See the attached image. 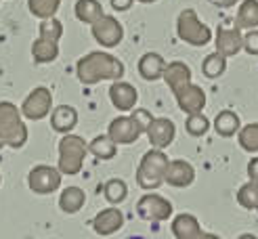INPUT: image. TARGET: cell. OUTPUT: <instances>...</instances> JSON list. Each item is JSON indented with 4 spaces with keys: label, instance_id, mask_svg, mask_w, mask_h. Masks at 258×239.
<instances>
[{
    "label": "cell",
    "instance_id": "cell-1",
    "mask_svg": "<svg viewBox=\"0 0 258 239\" xmlns=\"http://www.w3.org/2000/svg\"><path fill=\"white\" fill-rule=\"evenodd\" d=\"M76 75L86 86H93L101 80L118 82L124 75V63L103 50H93L76 63Z\"/></svg>",
    "mask_w": 258,
    "mask_h": 239
},
{
    "label": "cell",
    "instance_id": "cell-2",
    "mask_svg": "<svg viewBox=\"0 0 258 239\" xmlns=\"http://www.w3.org/2000/svg\"><path fill=\"white\" fill-rule=\"evenodd\" d=\"M38 32L40 34H38L36 42L32 44V57L38 65H42V63H50L59 57V40L63 36V25L55 17L42 19Z\"/></svg>",
    "mask_w": 258,
    "mask_h": 239
},
{
    "label": "cell",
    "instance_id": "cell-3",
    "mask_svg": "<svg viewBox=\"0 0 258 239\" xmlns=\"http://www.w3.org/2000/svg\"><path fill=\"white\" fill-rule=\"evenodd\" d=\"M168 155L160 149H151L143 155L139 164V170H137V185L147 189H158L166 183V170H168Z\"/></svg>",
    "mask_w": 258,
    "mask_h": 239
},
{
    "label": "cell",
    "instance_id": "cell-4",
    "mask_svg": "<svg viewBox=\"0 0 258 239\" xmlns=\"http://www.w3.org/2000/svg\"><path fill=\"white\" fill-rule=\"evenodd\" d=\"M0 136L11 149H21L28 143V128L21 120V111L11 101H0Z\"/></svg>",
    "mask_w": 258,
    "mask_h": 239
},
{
    "label": "cell",
    "instance_id": "cell-5",
    "mask_svg": "<svg viewBox=\"0 0 258 239\" xmlns=\"http://www.w3.org/2000/svg\"><path fill=\"white\" fill-rule=\"evenodd\" d=\"M88 153V145L78 134H66L59 141V170L61 174H78L82 170L84 157Z\"/></svg>",
    "mask_w": 258,
    "mask_h": 239
},
{
    "label": "cell",
    "instance_id": "cell-6",
    "mask_svg": "<svg viewBox=\"0 0 258 239\" xmlns=\"http://www.w3.org/2000/svg\"><path fill=\"white\" fill-rule=\"evenodd\" d=\"M176 34L183 42L191 46H206L212 40V32L206 23L200 21L198 13L193 9L180 11V15L176 19Z\"/></svg>",
    "mask_w": 258,
    "mask_h": 239
},
{
    "label": "cell",
    "instance_id": "cell-7",
    "mask_svg": "<svg viewBox=\"0 0 258 239\" xmlns=\"http://www.w3.org/2000/svg\"><path fill=\"white\" fill-rule=\"evenodd\" d=\"M137 214L143 220H168L172 216V204L158 193H147L139 199Z\"/></svg>",
    "mask_w": 258,
    "mask_h": 239
},
{
    "label": "cell",
    "instance_id": "cell-8",
    "mask_svg": "<svg viewBox=\"0 0 258 239\" xmlns=\"http://www.w3.org/2000/svg\"><path fill=\"white\" fill-rule=\"evenodd\" d=\"M61 185V170L50 166H36L28 174V187L38 195H48Z\"/></svg>",
    "mask_w": 258,
    "mask_h": 239
},
{
    "label": "cell",
    "instance_id": "cell-9",
    "mask_svg": "<svg viewBox=\"0 0 258 239\" xmlns=\"http://www.w3.org/2000/svg\"><path fill=\"white\" fill-rule=\"evenodd\" d=\"M93 38L105 48H113L122 42L124 38V28L122 23L111 17V15H103L99 21L93 23Z\"/></svg>",
    "mask_w": 258,
    "mask_h": 239
},
{
    "label": "cell",
    "instance_id": "cell-10",
    "mask_svg": "<svg viewBox=\"0 0 258 239\" xmlns=\"http://www.w3.org/2000/svg\"><path fill=\"white\" fill-rule=\"evenodd\" d=\"M50 103H53V95L46 86H38L25 97L23 105H21V113L30 120H42L50 113Z\"/></svg>",
    "mask_w": 258,
    "mask_h": 239
},
{
    "label": "cell",
    "instance_id": "cell-11",
    "mask_svg": "<svg viewBox=\"0 0 258 239\" xmlns=\"http://www.w3.org/2000/svg\"><path fill=\"white\" fill-rule=\"evenodd\" d=\"M174 97H176V103H178V109L185 111L187 116H193V113H202L204 107H206V93L202 91L200 86L196 84H185L172 91Z\"/></svg>",
    "mask_w": 258,
    "mask_h": 239
},
{
    "label": "cell",
    "instance_id": "cell-12",
    "mask_svg": "<svg viewBox=\"0 0 258 239\" xmlns=\"http://www.w3.org/2000/svg\"><path fill=\"white\" fill-rule=\"evenodd\" d=\"M141 132L143 130H141V126L137 124V120L133 116L115 118L107 128V134L115 141V145H131L141 136Z\"/></svg>",
    "mask_w": 258,
    "mask_h": 239
},
{
    "label": "cell",
    "instance_id": "cell-13",
    "mask_svg": "<svg viewBox=\"0 0 258 239\" xmlns=\"http://www.w3.org/2000/svg\"><path fill=\"white\" fill-rule=\"evenodd\" d=\"M147 136L153 149H166L176 136V126L168 118H153L147 128Z\"/></svg>",
    "mask_w": 258,
    "mask_h": 239
},
{
    "label": "cell",
    "instance_id": "cell-14",
    "mask_svg": "<svg viewBox=\"0 0 258 239\" xmlns=\"http://www.w3.org/2000/svg\"><path fill=\"white\" fill-rule=\"evenodd\" d=\"M216 53L223 57H235L239 50H243V36L237 28H218L216 32Z\"/></svg>",
    "mask_w": 258,
    "mask_h": 239
},
{
    "label": "cell",
    "instance_id": "cell-15",
    "mask_svg": "<svg viewBox=\"0 0 258 239\" xmlns=\"http://www.w3.org/2000/svg\"><path fill=\"white\" fill-rule=\"evenodd\" d=\"M124 226V214L118 208H107V210H101L97 216L93 218V229L97 235L101 237H107L113 235L115 231H120Z\"/></svg>",
    "mask_w": 258,
    "mask_h": 239
},
{
    "label": "cell",
    "instance_id": "cell-16",
    "mask_svg": "<svg viewBox=\"0 0 258 239\" xmlns=\"http://www.w3.org/2000/svg\"><path fill=\"white\" fill-rule=\"evenodd\" d=\"M196 181V168L185 160H172L166 170V183L170 187H189Z\"/></svg>",
    "mask_w": 258,
    "mask_h": 239
},
{
    "label": "cell",
    "instance_id": "cell-17",
    "mask_svg": "<svg viewBox=\"0 0 258 239\" xmlns=\"http://www.w3.org/2000/svg\"><path fill=\"white\" fill-rule=\"evenodd\" d=\"M109 99H111V105L118 111H131V109H135V103H137L139 95H137L133 84L115 82L109 88Z\"/></svg>",
    "mask_w": 258,
    "mask_h": 239
},
{
    "label": "cell",
    "instance_id": "cell-18",
    "mask_svg": "<svg viewBox=\"0 0 258 239\" xmlns=\"http://www.w3.org/2000/svg\"><path fill=\"white\" fill-rule=\"evenodd\" d=\"M76 124H78V111L72 105H59L50 113V126H53L55 132L68 134L76 128Z\"/></svg>",
    "mask_w": 258,
    "mask_h": 239
},
{
    "label": "cell",
    "instance_id": "cell-19",
    "mask_svg": "<svg viewBox=\"0 0 258 239\" xmlns=\"http://www.w3.org/2000/svg\"><path fill=\"white\" fill-rule=\"evenodd\" d=\"M164 71H166V61L162 59V55L158 53H145L139 61V73L143 80H160L164 78Z\"/></svg>",
    "mask_w": 258,
    "mask_h": 239
},
{
    "label": "cell",
    "instance_id": "cell-20",
    "mask_svg": "<svg viewBox=\"0 0 258 239\" xmlns=\"http://www.w3.org/2000/svg\"><path fill=\"white\" fill-rule=\"evenodd\" d=\"M202 233V226L193 214H178L172 220V235L176 239H200Z\"/></svg>",
    "mask_w": 258,
    "mask_h": 239
},
{
    "label": "cell",
    "instance_id": "cell-21",
    "mask_svg": "<svg viewBox=\"0 0 258 239\" xmlns=\"http://www.w3.org/2000/svg\"><path fill=\"white\" fill-rule=\"evenodd\" d=\"M164 80L170 86V91H176V88L191 82V67L183 61H172V63L166 65Z\"/></svg>",
    "mask_w": 258,
    "mask_h": 239
},
{
    "label": "cell",
    "instance_id": "cell-22",
    "mask_svg": "<svg viewBox=\"0 0 258 239\" xmlns=\"http://www.w3.org/2000/svg\"><path fill=\"white\" fill-rule=\"evenodd\" d=\"M237 30H256L258 28V0H243L235 15Z\"/></svg>",
    "mask_w": 258,
    "mask_h": 239
},
{
    "label": "cell",
    "instance_id": "cell-23",
    "mask_svg": "<svg viewBox=\"0 0 258 239\" xmlns=\"http://www.w3.org/2000/svg\"><path fill=\"white\" fill-rule=\"evenodd\" d=\"M214 130L216 134H221V136H233L241 130V120L235 111H231V109H223L218 116L214 118Z\"/></svg>",
    "mask_w": 258,
    "mask_h": 239
},
{
    "label": "cell",
    "instance_id": "cell-24",
    "mask_svg": "<svg viewBox=\"0 0 258 239\" xmlns=\"http://www.w3.org/2000/svg\"><path fill=\"white\" fill-rule=\"evenodd\" d=\"M84 201H86V195L80 187H68V189H63V193L59 197V208L66 214H76L82 210Z\"/></svg>",
    "mask_w": 258,
    "mask_h": 239
},
{
    "label": "cell",
    "instance_id": "cell-25",
    "mask_svg": "<svg viewBox=\"0 0 258 239\" xmlns=\"http://www.w3.org/2000/svg\"><path fill=\"white\" fill-rule=\"evenodd\" d=\"M74 11H76V17H78V21L90 23V25H93L95 21H99L103 15H105L99 0H78Z\"/></svg>",
    "mask_w": 258,
    "mask_h": 239
},
{
    "label": "cell",
    "instance_id": "cell-26",
    "mask_svg": "<svg viewBox=\"0 0 258 239\" xmlns=\"http://www.w3.org/2000/svg\"><path fill=\"white\" fill-rule=\"evenodd\" d=\"M88 151L97 160H111L115 153H118V147H115V141L109 134H103V136H97L95 141L88 145Z\"/></svg>",
    "mask_w": 258,
    "mask_h": 239
},
{
    "label": "cell",
    "instance_id": "cell-27",
    "mask_svg": "<svg viewBox=\"0 0 258 239\" xmlns=\"http://www.w3.org/2000/svg\"><path fill=\"white\" fill-rule=\"evenodd\" d=\"M227 69V57H223L221 53H210L208 57L204 59L202 63V71L206 78H218V75H223Z\"/></svg>",
    "mask_w": 258,
    "mask_h": 239
},
{
    "label": "cell",
    "instance_id": "cell-28",
    "mask_svg": "<svg viewBox=\"0 0 258 239\" xmlns=\"http://www.w3.org/2000/svg\"><path fill=\"white\" fill-rule=\"evenodd\" d=\"M61 0H28V9L34 17L40 19H50L55 17V13L59 11Z\"/></svg>",
    "mask_w": 258,
    "mask_h": 239
},
{
    "label": "cell",
    "instance_id": "cell-29",
    "mask_svg": "<svg viewBox=\"0 0 258 239\" xmlns=\"http://www.w3.org/2000/svg\"><path fill=\"white\" fill-rule=\"evenodd\" d=\"M237 204L246 210H258V183L250 181L237 191Z\"/></svg>",
    "mask_w": 258,
    "mask_h": 239
},
{
    "label": "cell",
    "instance_id": "cell-30",
    "mask_svg": "<svg viewBox=\"0 0 258 239\" xmlns=\"http://www.w3.org/2000/svg\"><path fill=\"white\" fill-rule=\"evenodd\" d=\"M103 195H105V199L109 201V204H120V201L126 199L128 195V187L122 179H111L105 183V187H103Z\"/></svg>",
    "mask_w": 258,
    "mask_h": 239
},
{
    "label": "cell",
    "instance_id": "cell-31",
    "mask_svg": "<svg viewBox=\"0 0 258 239\" xmlns=\"http://www.w3.org/2000/svg\"><path fill=\"white\" fill-rule=\"evenodd\" d=\"M237 141L243 151H258V124H248L237 132Z\"/></svg>",
    "mask_w": 258,
    "mask_h": 239
},
{
    "label": "cell",
    "instance_id": "cell-32",
    "mask_svg": "<svg viewBox=\"0 0 258 239\" xmlns=\"http://www.w3.org/2000/svg\"><path fill=\"white\" fill-rule=\"evenodd\" d=\"M185 128L191 136H204L206 132L210 130V120L204 116V113H193V116L187 118Z\"/></svg>",
    "mask_w": 258,
    "mask_h": 239
},
{
    "label": "cell",
    "instance_id": "cell-33",
    "mask_svg": "<svg viewBox=\"0 0 258 239\" xmlns=\"http://www.w3.org/2000/svg\"><path fill=\"white\" fill-rule=\"evenodd\" d=\"M243 50L248 55H258V30H248L243 36Z\"/></svg>",
    "mask_w": 258,
    "mask_h": 239
},
{
    "label": "cell",
    "instance_id": "cell-34",
    "mask_svg": "<svg viewBox=\"0 0 258 239\" xmlns=\"http://www.w3.org/2000/svg\"><path fill=\"white\" fill-rule=\"evenodd\" d=\"M133 118L137 120V124L141 126V130L143 132H147V128H149V124L153 122V116L147 111V109H135V113H133Z\"/></svg>",
    "mask_w": 258,
    "mask_h": 239
},
{
    "label": "cell",
    "instance_id": "cell-35",
    "mask_svg": "<svg viewBox=\"0 0 258 239\" xmlns=\"http://www.w3.org/2000/svg\"><path fill=\"white\" fill-rule=\"evenodd\" d=\"M133 3H135V0H109L111 9H113V11H118V13H122V11H128V9L133 7Z\"/></svg>",
    "mask_w": 258,
    "mask_h": 239
},
{
    "label": "cell",
    "instance_id": "cell-36",
    "mask_svg": "<svg viewBox=\"0 0 258 239\" xmlns=\"http://www.w3.org/2000/svg\"><path fill=\"white\" fill-rule=\"evenodd\" d=\"M248 176H250V181L258 183V157H252L248 162Z\"/></svg>",
    "mask_w": 258,
    "mask_h": 239
},
{
    "label": "cell",
    "instance_id": "cell-37",
    "mask_svg": "<svg viewBox=\"0 0 258 239\" xmlns=\"http://www.w3.org/2000/svg\"><path fill=\"white\" fill-rule=\"evenodd\" d=\"M208 3L218 9H231V7H235V3H239V0H208Z\"/></svg>",
    "mask_w": 258,
    "mask_h": 239
},
{
    "label": "cell",
    "instance_id": "cell-38",
    "mask_svg": "<svg viewBox=\"0 0 258 239\" xmlns=\"http://www.w3.org/2000/svg\"><path fill=\"white\" fill-rule=\"evenodd\" d=\"M200 239H221V237H218V235H212V233H202Z\"/></svg>",
    "mask_w": 258,
    "mask_h": 239
},
{
    "label": "cell",
    "instance_id": "cell-39",
    "mask_svg": "<svg viewBox=\"0 0 258 239\" xmlns=\"http://www.w3.org/2000/svg\"><path fill=\"white\" fill-rule=\"evenodd\" d=\"M237 239H258L256 235H252V233H243V235H239Z\"/></svg>",
    "mask_w": 258,
    "mask_h": 239
},
{
    "label": "cell",
    "instance_id": "cell-40",
    "mask_svg": "<svg viewBox=\"0 0 258 239\" xmlns=\"http://www.w3.org/2000/svg\"><path fill=\"white\" fill-rule=\"evenodd\" d=\"M139 3H145V5H149V3H156V0H139Z\"/></svg>",
    "mask_w": 258,
    "mask_h": 239
},
{
    "label": "cell",
    "instance_id": "cell-41",
    "mask_svg": "<svg viewBox=\"0 0 258 239\" xmlns=\"http://www.w3.org/2000/svg\"><path fill=\"white\" fill-rule=\"evenodd\" d=\"M5 145H7V143H5V141H3V136H0V149H3V147H5Z\"/></svg>",
    "mask_w": 258,
    "mask_h": 239
},
{
    "label": "cell",
    "instance_id": "cell-42",
    "mask_svg": "<svg viewBox=\"0 0 258 239\" xmlns=\"http://www.w3.org/2000/svg\"><path fill=\"white\" fill-rule=\"evenodd\" d=\"M128 239H145V237H141V235H135V237H128Z\"/></svg>",
    "mask_w": 258,
    "mask_h": 239
},
{
    "label": "cell",
    "instance_id": "cell-43",
    "mask_svg": "<svg viewBox=\"0 0 258 239\" xmlns=\"http://www.w3.org/2000/svg\"><path fill=\"white\" fill-rule=\"evenodd\" d=\"M0 183H3V179H0Z\"/></svg>",
    "mask_w": 258,
    "mask_h": 239
}]
</instances>
